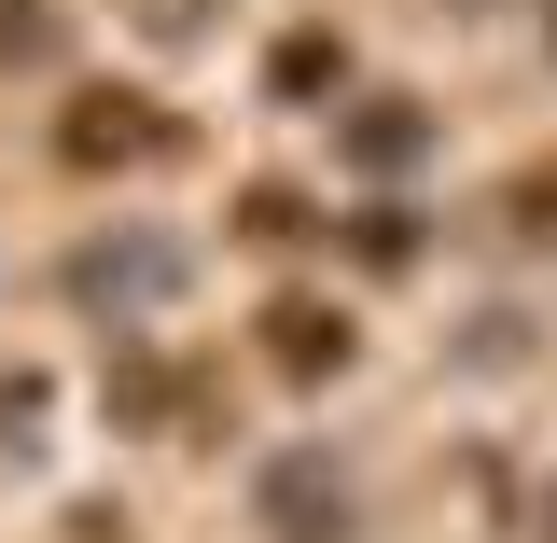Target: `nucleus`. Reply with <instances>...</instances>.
Here are the masks:
<instances>
[{"label":"nucleus","instance_id":"obj_1","mask_svg":"<svg viewBox=\"0 0 557 543\" xmlns=\"http://www.w3.org/2000/svg\"><path fill=\"white\" fill-rule=\"evenodd\" d=\"M265 516H278V530H348V488H321V460H278Z\"/></svg>","mask_w":557,"mask_h":543},{"label":"nucleus","instance_id":"obj_2","mask_svg":"<svg viewBox=\"0 0 557 543\" xmlns=\"http://www.w3.org/2000/svg\"><path fill=\"white\" fill-rule=\"evenodd\" d=\"M265 348H278V377H321V362H348V321H335V307H278Z\"/></svg>","mask_w":557,"mask_h":543},{"label":"nucleus","instance_id":"obj_3","mask_svg":"<svg viewBox=\"0 0 557 543\" xmlns=\"http://www.w3.org/2000/svg\"><path fill=\"white\" fill-rule=\"evenodd\" d=\"M70 153L98 168V153H153V126H139V98H84V126H70Z\"/></svg>","mask_w":557,"mask_h":543},{"label":"nucleus","instance_id":"obj_4","mask_svg":"<svg viewBox=\"0 0 557 543\" xmlns=\"http://www.w3.org/2000/svg\"><path fill=\"white\" fill-rule=\"evenodd\" d=\"M348 153H362V168H405V153H418V112H405V98H376V112L348 126Z\"/></svg>","mask_w":557,"mask_h":543},{"label":"nucleus","instance_id":"obj_5","mask_svg":"<svg viewBox=\"0 0 557 543\" xmlns=\"http://www.w3.org/2000/svg\"><path fill=\"white\" fill-rule=\"evenodd\" d=\"M168 279H182L168 251H84V293H168Z\"/></svg>","mask_w":557,"mask_h":543},{"label":"nucleus","instance_id":"obj_6","mask_svg":"<svg viewBox=\"0 0 557 543\" xmlns=\"http://www.w3.org/2000/svg\"><path fill=\"white\" fill-rule=\"evenodd\" d=\"M544 28H557V14H544Z\"/></svg>","mask_w":557,"mask_h":543}]
</instances>
